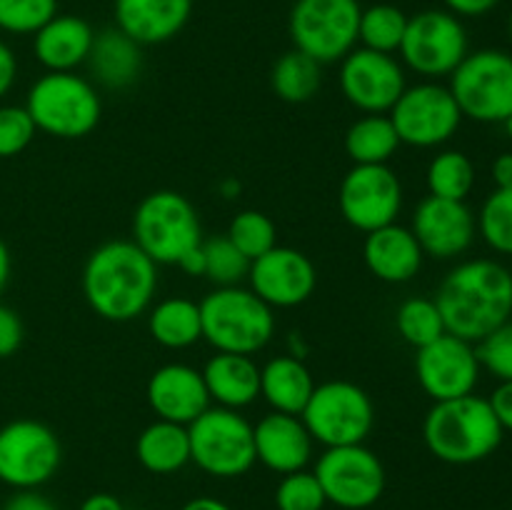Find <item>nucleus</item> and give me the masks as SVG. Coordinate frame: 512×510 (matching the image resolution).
Returning a JSON list of instances; mask_svg holds the SVG:
<instances>
[{
	"mask_svg": "<svg viewBox=\"0 0 512 510\" xmlns=\"http://www.w3.org/2000/svg\"><path fill=\"white\" fill-rule=\"evenodd\" d=\"M398 53L423 78H445L468 55V33L450 10H423L408 18Z\"/></svg>",
	"mask_w": 512,
	"mask_h": 510,
	"instance_id": "obj_12",
	"label": "nucleus"
},
{
	"mask_svg": "<svg viewBox=\"0 0 512 510\" xmlns=\"http://www.w3.org/2000/svg\"><path fill=\"white\" fill-rule=\"evenodd\" d=\"M193 0H115V28L138 45H158L188 25Z\"/></svg>",
	"mask_w": 512,
	"mask_h": 510,
	"instance_id": "obj_22",
	"label": "nucleus"
},
{
	"mask_svg": "<svg viewBox=\"0 0 512 510\" xmlns=\"http://www.w3.org/2000/svg\"><path fill=\"white\" fill-rule=\"evenodd\" d=\"M358 0H295L290 10V38L295 50L315 63L343 60L358 43Z\"/></svg>",
	"mask_w": 512,
	"mask_h": 510,
	"instance_id": "obj_10",
	"label": "nucleus"
},
{
	"mask_svg": "<svg viewBox=\"0 0 512 510\" xmlns=\"http://www.w3.org/2000/svg\"><path fill=\"white\" fill-rule=\"evenodd\" d=\"M505 130H508V135H510V140H512V115L508 120H505Z\"/></svg>",
	"mask_w": 512,
	"mask_h": 510,
	"instance_id": "obj_52",
	"label": "nucleus"
},
{
	"mask_svg": "<svg viewBox=\"0 0 512 510\" xmlns=\"http://www.w3.org/2000/svg\"><path fill=\"white\" fill-rule=\"evenodd\" d=\"M500 428L512 430V380H503L488 398Z\"/></svg>",
	"mask_w": 512,
	"mask_h": 510,
	"instance_id": "obj_43",
	"label": "nucleus"
},
{
	"mask_svg": "<svg viewBox=\"0 0 512 510\" xmlns=\"http://www.w3.org/2000/svg\"><path fill=\"white\" fill-rule=\"evenodd\" d=\"M60 440L38 420H13L0 428V480L15 490H35L60 468Z\"/></svg>",
	"mask_w": 512,
	"mask_h": 510,
	"instance_id": "obj_13",
	"label": "nucleus"
},
{
	"mask_svg": "<svg viewBox=\"0 0 512 510\" xmlns=\"http://www.w3.org/2000/svg\"><path fill=\"white\" fill-rule=\"evenodd\" d=\"M475 185V168L460 150H443L428 165V190L435 198L465 200Z\"/></svg>",
	"mask_w": 512,
	"mask_h": 510,
	"instance_id": "obj_33",
	"label": "nucleus"
},
{
	"mask_svg": "<svg viewBox=\"0 0 512 510\" xmlns=\"http://www.w3.org/2000/svg\"><path fill=\"white\" fill-rule=\"evenodd\" d=\"M510 510H512V505H510Z\"/></svg>",
	"mask_w": 512,
	"mask_h": 510,
	"instance_id": "obj_54",
	"label": "nucleus"
},
{
	"mask_svg": "<svg viewBox=\"0 0 512 510\" xmlns=\"http://www.w3.org/2000/svg\"><path fill=\"white\" fill-rule=\"evenodd\" d=\"M343 218L365 235L395 223L403 210V185L388 165H353L340 183Z\"/></svg>",
	"mask_w": 512,
	"mask_h": 510,
	"instance_id": "obj_15",
	"label": "nucleus"
},
{
	"mask_svg": "<svg viewBox=\"0 0 512 510\" xmlns=\"http://www.w3.org/2000/svg\"><path fill=\"white\" fill-rule=\"evenodd\" d=\"M315 443L325 448L365 443L375 425L370 395L350 380H328L315 385L308 405L300 413Z\"/></svg>",
	"mask_w": 512,
	"mask_h": 510,
	"instance_id": "obj_8",
	"label": "nucleus"
},
{
	"mask_svg": "<svg viewBox=\"0 0 512 510\" xmlns=\"http://www.w3.org/2000/svg\"><path fill=\"white\" fill-rule=\"evenodd\" d=\"M248 280L250 290L270 308H295L315 293L318 270L300 250L275 245L250 263Z\"/></svg>",
	"mask_w": 512,
	"mask_h": 510,
	"instance_id": "obj_18",
	"label": "nucleus"
},
{
	"mask_svg": "<svg viewBox=\"0 0 512 510\" xmlns=\"http://www.w3.org/2000/svg\"><path fill=\"white\" fill-rule=\"evenodd\" d=\"M395 328H398L400 338L413 348H425L440 335L448 333L433 298H410L400 303L398 313H395Z\"/></svg>",
	"mask_w": 512,
	"mask_h": 510,
	"instance_id": "obj_34",
	"label": "nucleus"
},
{
	"mask_svg": "<svg viewBox=\"0 0 512 510\" xmlns=\"http://www.w3.org/2000/svg\"><path fill=\"white\" fill-rule=\"evenodd\" d=\"M493 180L498 188H512V153H503L495 158Z\"/></svg>",
	"mask_w": 512,
	"mask_h": 510,
	"instance_id": "obj_48",
	"label": "nucleus"
},
{
	"mask_svg": "<svg viewBox=\"0 0 512 510\" xmlns=\"http://www.w3.org/2000/svg\"><path fill=\"white\" fill-rule=\"evenodd\" d=\"M325 503L328 498L323 493V485L318 483L315 473H308V470L283 475L275 490L278 510H323Z\"/></svg>",
	"mask_w": 512,
	"mask_h": 510,
	"instance_id": "obj_39",
	"label": "nucleus"
},
{
	"mask_svg": "<svg viewBox=\"0 0 512 510\" xmlns=\"http://www.w3.org/2000/svg\"><path fill=\"white\" fill-rule=\"evenodd\" d=\"M388 115L400 143L413 148H438L448 143L458 133L463 120L450 88L438 83H418L405 88Z\"/></svg>",
	"mask_w": 512,
	"mask_h": 510,
	"instance_id": "obj_14",
	"label": "nucleus"
},
{
	"mask_svg": "<svg viewBox=\"0 0 512 510\" xmlns=\"http://www.w3.org/2000/svg\"><path fill=\"white\" fill-rule=\"evenodd\" d=\"M150 335L170 350H183L203 338L200 305L190 298H165L150 310Z\"/></svg>",
	"mask_w": 512,
	"mask_h": 510,
	"instance_id": "obj_29",
	"label": "nucleus"
},
{
	"mask_svg": "<svg viewBox=\"0 0 512 510\" xmlns=\"http://www.w3.org/2000/svg\"><path fill=\"white\" fill-rule=\"evenodd\" d=\"M320 63L308 58L300 50H290V53L280 55L270 73V85H273L275 95L285 103H308L315 93L320 90Z\"/></svg>",
	"mask_w": 512,
	"mask_h": 510,
	"instance_id": "obj_31",
	"label": "nucleus"
},
{
	"mask_svg": "<svg viewBox=\"0 0 512 510\" xmlns=\"http://www.w3.org/2000/svg\"><path fill=\"white\" fill-rule=\"evenodd\" d=\"M158 290V265L133 240H108L85 260L83 295L105 320L128 323L150 308Z\"/></svg>",
	"mask_w": 512,
	"mask_h": 510,
	"instance_id": "obj_2",
	"label": "nucleus"
},
{
	"mask_svg": "<svg viewBox=\"0 0 512 510\" xmlns=\"http://www.w3.org/2000/svg\"><path fill=\"white\" fill-rule=\"evenodd\" d=\"M180 510H233V508H230L228 503H223V500L208 498V495H203V498L188 500V503H185Z\"/></svg>",
	"mask_w": 512,
	"mask_h": 510,
	"instance_id": "obj_50",
	"label": "nucleus"
},
{
	"mask_svg": "<svg viewBox=\"0 0 512 510\" xmlns=\"http://www.w3.org/2000/svg\"><path fill=\"white\" fill-rule=\"evenodd\" d=\"M8 280H10V250L5 245V240L0 238V295L5 293L8 288Z\"/></svg>",
	"mask_w": 512,
	"mask_h": 510,
	"instance_id": "obj_51",
	"label": "nucleus"
},
{
	"mask_svg": "<svg viewBox=\"0 0 512 510\" xmlns=\"http://www.w3.org/2000/svg\"><path fill=\"white\" fill-rule=\"evenodd\" d=\"M135 455L140 465L155 475H170L190 463L188 425L155 420L135 440Z\"/></svg>",
	"mask_w": 512,
	"mask_h": 510,
	"instance_id": "obj_28",
	"label": "nucleus"
},
{
	"mask_svg": "<svg viewBox=\"0 0 512 510\" xmlns=\"http://www.w3.org/2000/svg\"><path fill=\"white\" fill-rule=\"evenodd\" d=\"M405 28H408V15L400 8L390 3L370 5L360 13L358 40L363 48L393 55L400 50Z\"/></svg>",
	"mask_w": 512,
	"mask_h": 510,
	"instance_id": "obj_32",
	"label": "nucleus"
},
{
	"mask_svg": "<svg viewBox=\"0 0 512 510\" xmlns=\"http://www.w3.org/2000/svg\"><path fill=\"white\" fill-rule=\"evenodd\" d=\"M398 148L390 115H363L345 133V153L355 165H388Z\"/></svg>",
	"mask_w": 512,
	"mask_h": 510,
	"instance_id": "obj_30",
	"label": "nucleus"
},
{
	"mask_svg": "<svg viewBox=\"0 0 512 510\" xmlns=\"http://www.w3.org/2000/svg\"><path fill=\"white\" fill-rule=\"evenodd\" d=\"M475 353H478L480 368H488L500 383L512 380V320L480 340Z\"/></svg>",
	"mask_w": 512,
	"mask_h": 510,
	"instance_id": "obj_41",
	"label": "nucleus"
},
{
	"mask_svg": "<svg viewBox=\"0 0 512 510\" xmlns=\"http://www.w3.org/2000/svg\"><path fill=\"white\" fill-rule=\"evenodd\" d=\"M313 473L323 485L328 503L343 510L370 508L378 503L385 490L383 463L363 443L325 448Z\"/></svg>",
	"mask_w": 512,
	"mask_h": 510,
	"instance_id": "obj_11",
	"label": "nucleus"
},
{
	"mask_svg": "<svg viewBox=\"0 0 512 510\" xmlns=\"http://www.w3.org/2000/svg\"><path fill=\"white\" fill-rule=\"evenodd\" d=\"M443 3L458 18H480V15L490 13L500 0H443Z\"/></svg>",
	"mask_w": 512,
	"mask_h": 510,
	"instance_id": "obj_45",
	"label": "nucleus"
},
{
	"mask_svg": "<svg viewBox=\"0 0 512 510\" xmlns=\"http://www.w3.org/2000/svg\"><path fill=\"white\" fill-rule=\"evenodd\" d=\"M475 223L495 253L512 255V188H495Z\"/></svg>",
	"mask_w": 512,
	"mask_h": 510,
	"instance_id": "obj_37",
	"label": "nucleus"
},
{
	"mask_svg": "<svg viewBox=\"0 0 512 510\" xmlns=\"http://www.w3.org/2000/svg\"><path fill=\"white\" fill-rule=\"evenodd\" d=\"M80 510H123V503L110 493H95L83 500Z\"/></svg>",
	"mask_w": 512,
	"mask_h": 510,
	"instance_id": "obj_49",
	"label": "nucleus"
},
{
	"mask_svg": "<svg viewBox=\"0 0 512 510\" xmlns=\"http://www.w3.org/2000/svg\"><path fill=\"white\" fill-rule=\"evenodd\" d=\"M448 88L463 118L505 123L512 115V55L495 48L468 53L450 73Z\"/></svg>",
	"mask_w": 512,
	"mask_h": 510,
	"instance_id": "obj_7",
	"label": "nucleus"
},
{
	"mask_svg": "<svg viewBox=\"0 0 512 510\" xmlns=\"http://www.w3.org/2000/svg\"><path fill=\"white\" fill-rule=\"evenodd\" d=\"M510 38H512V13H510Z\"/></svg>",
	"mask_w": 512,
	"mask_h": 510,
	"instance_id": "obj_53",
	"label": "nucleus"
},
{
	"mask_svg": "<svg viewBox=\"0 0 512 510\" xmlns=\"http://www.w3.org/2000/svg\"><path fill=\"white\" fill-rule=\"evenodd\" d=\"M415 378L435 403L470 395L480 378V360L475 345L458 335H440L425 348H418Z\"/></svg>",
	"mask_w": 512,
	"mask_h": 510,
	"instance_id": "obj_17",
	"label": "nucleus"
},
{
	"mask_svg": "<svg viewBox=\"0 0 512 510\" xmlns=\"http://www.w3.org/2000/svg\"><path fill=\"white\" fill-rule=\"evenodd\" d=\"M178 268L183 270V273L188 275H200V278H205V255H203V243L198 245V248H193L190 253H185L183 258H180Z\"/></svg>",
	"mask_w": 512,
	"mask_h": 510,
	"instance_id": "obj_47",
	"label": "nucleus"
},
{
	"mask_svg": "<svg viewBox=\"0 0 512 510\" xmlns=\"http://www.w3.org/2000/svg\"><path fill=\"white\" fill-rule=\"evenodd\" d=\"M85 63L93 70V78L110 90L128 88L138 80L143 68V53L133 38L118 28H105L95 33L93 48Z\"/></svg>",
	"mask_w": 512,
	"mask_h": 510,
	"instance_id": "obj_26",
	"label": "nucleus"
},
{
	"mask_svg": "<svg viewBox=\"0 0 512 510\" xmlns=\"http://www.w3.org/2000/svg\"><path fill=\"white\" fill-rule=\"evenodd\" d=\"M35 133L38 128L25 105H0V158L23 153L33 143Z\"/></svg>",
	"mask_w": 512,
	"mask_h": 510,
	"instance_id": "obj_40",
	"label": "nucleus"
},
{
	"mask_svg": "<svg viewBox=\"0 0 512 510\" xmlns=\"http://www.w3.org/2000/svg\"><path fill=\"white\" fill-rule=\"evenodd\" d=\"M503 433L488 398L463 395L440 400L428 410L423 440L430 453L450 465H470L493 455L503 443Z\"/></svg>",
	"mask_w": 512,
	"mask_h": 510,
	"instance_id": "obj_3",
	"label": "nucleus"
},
{
	"mask_svg": "<svg viewBox=\"0 0 512 510\" xmlns=\"http://www.w3.org/2000/svg\"><path fill=\"white\" fill-rule=\"evenodd\" d=\"M198 305L203 338L213 345L215 353L253 355L273 338V308L253 290L240 285L215 288Z\"/></svg>",
	"mask_w": 512,
	"mask_h": 510,
	"instance_id": "obj_4",
	"label": "nucleus"
},
{
	"mask_svg": "<svg viewBox=\"0 0 512 510\" xmlns=\"http://www.w3.org/2000/svg\"><path fill=\"white\" fill-rule=\"evenodd\" d=\"M225 235L233 240L235 248H238L250 263L278 245V230H275V223L268 215L260 213V210H243V213L235 215Z\"/></svg>",
	"mask_w": 512,
	"mask_h": 510,
	"instance_id": "obj_36",
	"label": "nucleus"
},
{
	"mask_svg": "<svg viewBox=\"0 0 512 510\" xmlns=\"http://www.w3.org/2000/svg\"><path fill=\"white\" fill-rule=\"evenodd\" d=\"M25 110L43 133L78 140L98 128L103 103L95 85L83 75L45 73L28 90Z\"/></svg>",
	"mask_w": 512,
	"mask_h": 510,
	"instance_id": "obj_5",
	"label": "nucleus"
},
{
	"mask_svg": "<svg viewBox=\"0 0 512 510\" xmlns=\"http://www.w3.org/2000/svg\"><path fill=\"white\" fill-rule=\"evenodd\" d=\"M133 243L155 265H178L185 253L203 243L198 210L175 190L145 195L133 215Z\"/></svg>",
	"mask_w": 512,
	"mask_h": 510,
	"instance_id": "obj_6",
	"label": "nucleus"
},
{
	"mask_svg": "<svg viewBox=\"0 0 512 510\" xmlns=\"http://www.w3.org/2000/svg\"><path fill=\"white\" fill-rule=\"evenodd\" d=\"M445 330L480 343L512 315V273L495 260H465L450 270L435 295Z\"/></svg>",
	"mask_w": 512,
	"mask_h": 510,
	"instance_id": "obj_1",
	"label": "nucleus"
},
{
	"mask_svg": "<svg viewBox=\"0 0 512 510\" xmlns=\"http://www.w3.org/2000/svg\"><path fill=\"white\" fill-rule=\"evenodd\" d=\"M405 88V70L395 55L353 48L340 60V90L365 115L390 113Z\"/></svg>",
	"mask_w": 512,
	"mask_h": 510,
	"instance_id": "obj_16",
	"label": "nucleus"
},
{
	"mask_svg": "<svg viewBox=\"0 0 512 510\" xmlns=\"http://www.w3.org/2000/svg\"><path fill=\"white\" fill-rule=\"evenodd\" d=\"M255 460L280 475L298 473L313 458V435L308 433L300 415L268 413L253 425Z\"/></svg>",
	"mask_w": 512,
	"mask_h": 510,
	"instance_id": "obj_21",
	"label": "nucleus"
},
{
	"mask_svg": "<svg viewBox=\"0 0 512 510\" xmlns=\"http://www.w3.org/2000/svg\"><path fill=\"white\" fill-rule=\"evenodd\" d=\"M95 30L78 15H55L33 38V53L48 73H75L88 60Z\"/></svg>",
	"mask_w": 512,
	"mask_h": 510,
	"instance_id": "obj_24",
	"label": "nucleus"
},
{
	"mask_svg": "<svg viewBox=\"0 0 512 510\" xmlns=\"http://www.w3.org/2000/svg\"><path fill=\"white\" fill-rule=\"evenodd\" d=\"M15 78H18V60H15L13 50L0 40V98L8 95V90L13 88Z\"/></svg>",
	"mask_w": 512,
	"mask_h": 510,
	"instance_id": "obj_46",
	"label": "nucleus"
},
{
	"mask_svg": "<svg viewBox=\"0 0 512 510\" xmlns=\"http://www.w3.org/2000/svg\"><path fill=\"white\" fill-rule=\"evenodd\" d=\"M58 15V0H0V30L35 35Z\"/></svg>",
	"mask_w": 512,
	"mask_h": 510,
	"instance_id": "obj_38",
	"label": "nucleus"
},
{
	"mask_svg": "<svg viewBox=\"0 0 512 510\" xmlns=\"http://www.w3.org/2000/svg\"><path fill=\"white\" fill-rule=\"evenodd\" d=\"M23 335L25 330L20 315L13 308L0 303V360L18 353V348L23 345Z\"/></svg>",
	"mask_w": 512,
	"mask_h": 510,
	"instance_id": "obj_42",
	"label": "nucleus"
},
{
	"mask_svg": "<svg viewBox=\"0 0 512 510\" xmlns=\"http://www.w3.org/2000/svg\"><path fill=\"white\" fill-rule=\"evenodd\" d=\"M313 390V375L298 355H278L260 368V395L275 413L300 415Z\"/></svg>",
	"mask_w": 512,
	"mask_h": 510,
	"instance_id": "obj_27",
	"label": "nucleus"
},
{
	"mask_svg": "<svg viewBox=\"0 0 512 510\" xmlns=\"http://www.w3.org/2000/svg\"><path fill=\"white\" fill-rule=\"evenodd\" d=\"M205 255V278L218 288H230L240 285L250 273V260L240 253L228 235H215V238L203 240Z\"/></svg>",
	"mask_w": 512,
	"mask_h": 510,
	"instance_id": "obj_35",
	"label": "nucleus"
},
{
	"mask_svg": "<svg viewBox=\"0 0 512 510\" xmlns=\"http://www.w3.org/2000/svg\"><path fill=\"white\" fill-rule=\"evenodd\" d=\"M145 395L160 420L180 425H190L213 403L205 388L203 370H195L193 365L185 363H168L155 370Z\"/></svg>",
	"mask_w": 512,
	"mask_h": 510,
	"instance_id": "obj_20",
	"label": "nucleus"
},
{
	"mask_svg": "<svg viewBox=\"0 0 512 510\" xmlns=\"http://www.w3.org/2000/svg\"><path fill=\"white\" fill-rule=\"evenodd\" d=\"M203 380L220 408L240 410L260 398V368L250 355L215 353L205 363Z\"/></svg>",
	"mask_w": 512,
	"mask_h": 510,
	"instance_id": "obj_25",
	"label": "nucleus"
},
{
	"mask_svg": "<svg viewBox=\"0 0 512 510\" xmlns=\"http://www.w3.org/2000/svg\"><path fill=\"white\" fill-rule=\"evenodd\" d=\"M423 248L413 230L398 223L373 230L365 235L363 260L375 278L385 283H408L423 268Z\"/></svg>",
	"mask_w": 512,
	"mask_h": 510,
	"instance_id": "obj_23",
	"label": "nucleus"
},
{
	"mask_svg": "<svg viewBox=\"0 0 512 510\" xmlns=\"http://www.w3.org/2000/svg\"><path fill=\"white\" fill-rule=\"evenodd\" d=\"M190 460L215 478H238L255 465L253 425L238 410L210 405L188 425Z\"/></svg>",
	"mask_w": 512,
	"mask_h": 510,
	"instance_id": "obj_9",
	"label": "nucleus"
},
{
	"mask_svg": "<svg viewBox=\"0 0 512 510\" xmlns=\"http://www.w3.org/2000/svg\"><path fill=\"white\" fill-rule=\"evenodd\" d=\"M410 230L425 255L450 260L455 255H463L473 245L478 223L465 200H445L428 195L415 208Z\"/></svg>",
	"mask_w": 512,
	"mask_h": 510,
	"instance_id": "obj_19",
	"label": "nucleus"
},
{
	"mask_svg": "<svg viewBox=\"0 0 512 510\" xmlns=\"http://www.w3.org/2000/svg\"><path fill=\"white\" fill-rule=\"evenodd\" d=\"M3 510H58L50 503L45 495H40L38 490H18L15 495H10L5 500Z\"/></svg>",
	"mask_w": 512,
	"mask_h": 510,
	"instance_id": "obj_44",
	"label": "nucleus"
}]
</instances>
